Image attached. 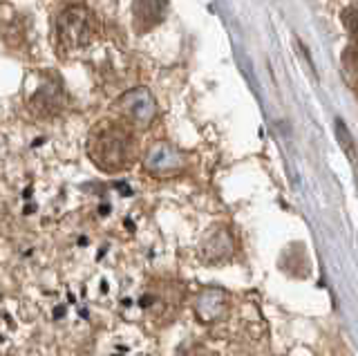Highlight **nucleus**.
<instances>
[{
  "label": "nucleus",
  "instance_id": "6e6552de",
  "mask_svg": "<svg viewBox=\"0 0 358 356\" xmlns=\"http://www.w3.org/2000/svg\"><path fill=\"white\" fill-rule=\"evenodd\" d=\"M343 63V74H345V81L350 83L354 90H358V48L352 45L343 52L341 57Z\"/></svg>",
  "mask_w": 358,
  "mask_h": 356
},
{
  "label": "nucleus",
  "instance_id": "423d86ee",
  "mask_svg": "<svg viewBox=\"0 0 358 356\" xmlns=\"http://www.w3.org/2000/svg\"><path fill=\"white\" fill-rule=\"evenodd\" d=\"M231 255H233L231 233L224 227L210 229L199 244V258L206 264H222V262H227Z\"/></svg>",
  "mask_w": 358,
  "mask_h": 356
},
{
  "label": "nucleus",
  "instance_id": "9d476101",
  "mask_svg": "<svg viewBox=\"0 0 358 356\" xmlns=\"http://www.w3.org/2000/svg\"><path fill=\"white\" fill-rule=\"evenodd\" d=\"M356 94H358V90H356Z\"/></svg>",
  "mask_w": 358,
  "mask_h": 356
},
{
  "label": "nucleus",
  "instance_id": "39448f33",
  "mask_svg": "<svg viewBox=\"0 0 358 356\" xmlns=\"http://www.w3.org/2000/svg\"><path fill=\"white\" fill-rule=\"evenodd\" d=\"M29 108L31 113H36L43 119H52L65 108V92L61 83L52 79H45L36 85V90L29 97Z\"/></svg>",
  "mask_w": 358,
  "mask_h": 356
},
{
  "label": "nucleus",
  "instance_id": "f257e3e1",
  "mask_svg": "<svg viewBox=\"0 0 358 356\" xmlns=\"http://www.w3.org/2000/svg\"><path fill=\"white\" fill-rule=\"evenodd\" d=\"M87 157L99 171L121 173L137 159V137L134 128L121 119L101 121L87 137Z\"/></svg>",
  "mask_w": 358,
  "mask_h": 356
},
{
  "label": "nucleus",
  "instance_id": "1a4fd4ad",
  "mask_svg": "<svg viewBox=\"0 0 358 356\" xmlns=\"http://www.w3.org/2000/svg\"><path fill=\"white\" fill-rule=\"evenodd\" d=\"M341 20H343V27L347 31V36H350V41H352V45L358 48V3L347 7L341 14Z\"/></svg>",
  "mask_w": 358,
  "mask_h": 356
},
{
  "label": "nucleus",
  "instance_id": "0eeeda50",
  "mask_svg": "<svg viewBox=\"0 0 358 356\" xmlns=\"http://www.w3.org/2000/svg\"><path fill=\"white\" fill-rule=\"evenodd\" d=\"M168 14V0H132V25L139 34L164 23Z\"/></svg>",
  "mask_w": 358,
  "mask_h": 356
},
{
  "label": "nucleus",
  "instance_id": "f03ea898",
  "mask_svg": "<svg viewBox=\"0 0 358 356\" xmlns=\"http://www.w3.org/2000/svg\"><path fill=\"white\" fill-rule=\"evenodd\" d=\"M54 48L61 59H72L85 52L99 36V20L83 5L65 7L54 18Z\"/></svg>",
  "mask_w": 358,
  "mask_h": 356
},
{
  "label": "nucleus",
  "instance_id": "7ed1b4c3",
  "mask_svg": "<svg viewBox=\"0 0 358 356\" xmlns=\"http://www.w3.org/2000/svg\"><path fill=\"white\" fill-rule=\"evenodd\" d=\"M157 113H159V108H157V101L148 87L128 90L126 94H121L115 104L117 119H121L123 124H128L134 130L150 128L157 119Z\"/></svg>",
  "mask_w": 358,
  "mask_h": 356
},
{
  "label": "nucleus",
  "instance_id": "20e7f679",
  "mask_svg": "<svg viewBox=\"0 0 358 356\" xmlns=\"http://www.w3.org/2000/svg\"><path fill=\"white\" fill-rule=\"evenodd\" d=\"M186 157L184 152L171 141H157L148 148L143 157V169L152 177H173L184 171Z\"/></svg>",
  "mask_w": 358,
  "mask_h": 356
}]
</instances>
